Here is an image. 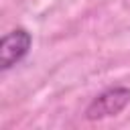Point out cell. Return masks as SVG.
Listing matches in <instances>:
<instances>
[{
    "mask_svg": "<svg viewBox=\"0 0 130 130\" xmlns=\"http://www.w3.org/2000/svg\"><path fill=\"white\" fill-rule=\"evenodd\" d=\"M128 104H130V87L116 85V87L102 91L100 95H95L91 100V104L85 110V118L91 120V122L112 118V116H118Z\"/></svg>",
    "mask_w": 130,
    "mask_h": 130,
    "instance_id": "obj_1",
    "label": "cell"
},
{
    "mask_svg": "<svg viewBox=\"0 0 130 130\" xmlns=\"http://www.w3.org/2000/svg\"><path fill=\"white\" fill-rule=\"evenodd\" d=\"M32 45V37L26 28H14L0 39V67L6 71L22 61Z\"/></svg>",
    "mask_w": 130,
    "mask_h": 130,
    "instance_id": "obj_2",
    "label": "cell"
}]
</instances>
